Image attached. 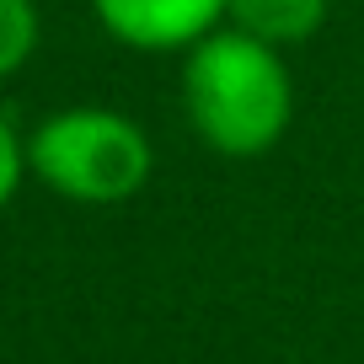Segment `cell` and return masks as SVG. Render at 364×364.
I'll return each mask as SVG.
<instances>
[{"instance_id":"obj_1","label":"cell","mask_w":364,"mask_h":364,"mask_svg":"<svg viewBox=\"0 0 364 364\" xmlns=\"http://www.w3.org/2000/svg\"><path fill=\"white\" fill-rule=\"evenodd\" d=\"M182 107L215 156H268L295 118V86L279 48L241 27H215L182 59Z\"/></svg>"},{"instance_id":"obj_2","label":"cell","mask_w":364,"mask_h":364,"mask_svg":"<svg viewBox=\"0 0 364 364\" xmlns=\"http://www.w3.org/2000/svg\"><path fill=\"white\" fill-rule=\"evenodd\" d=\"M150 166H156V150L145 129L118 107H59L27 134V177L86 209L129 204L150 182Z\"/></svg>"},{"instance_id":"obj_3","label":"cell","mask_w":364,"mask_h":364,"mask_svg":"<svg viewBox=\"0 0 364 364\" xmlns=\"http://www.w3.org/2000/svg\"><path fill=\"white\" fill-rule=\"evenodd\" d=\"M91 11L113 43L134 54H188L225 27V0H91Z\"/></svg>"},{"instance_id":"obj_4","label":"cell","mask_w":364,"mask_h":364,"mask_svg":"<svg viewBox=\"0 0 364 364\" xmlns=\"http://www.w3.org/2000/svg\"><path fill=\"white\" fill-rule=\"evenodd\" d=\"M225 22L273 48H295L321 33L327 0H225Z\"/></svg>"},{"instance_id":"obj_5","label":"cell","mask_w":364,"mask_h":364,"mask_svg":"<svg viewBox=\"0 0 364 364\" xmlns=\"http://www.w3.org/2000/svg\"><path fill=\"white\" fill-rule=\"evenodd\" d=\"M38 33H43V22H38L33 0H0V80L33 59Z\"/></svg>"},{"instance_id":"obj_6","label":"cell","mask_w":364,"mask_h":364,"mask_svg":"<svg viewBox=\"0 0 364 364\" xmlns=\"http://www.w3.org/2000/svg\"><path fill=\"white\" fill-rule=\"evenodd\" d=\"M22 177H27V139L16 134L11 118H0V215L16 204Z\"/></svg>"}]
</instances>
